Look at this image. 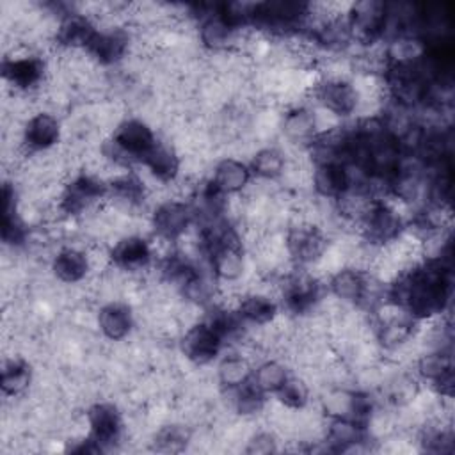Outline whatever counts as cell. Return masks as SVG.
<instances>
[{"label":"cell","mask_w":455,"mask_h":455,"mask_svg":"<svg viewBox=\"0 0 455 455\" xmlns=\"http://www.w3.org/2000/svg\"><path fill=\"white\" fill-rule=\"evenodd\" d=\"M180 352L181 355L196 366L212 363L222 347L220 334L204 320L185 329L180 338Z\"/></svg>","instance_id":"6da1fadb"},{"label":"cell","mask_w":455,"mask_h":455,"mask_svg":"<svg viewBox=\"0 0 455 455\" xmlns=\"http://www.w3.org/2000/svg\"><path fill=\"white\" fill-rule=\"evenodd\" d=\"M112 140L119 146V149L124 153L128 164L142 158L151 151V148L156 144L153 128L144 123L142 119L132 117L124 119L112 133Z\"/></svg>","instance_id":"7a4b0ae2"},{"label":"cell","mask_w":455,"mask_h":455,"mask_svg":"<svg viewBox=\"0 0 455 455\" xmlns=\"http://www.w3.org/2000/svg\"><path fill=\"white\" fill-rule=\"evenodd\" d=\"M110 254L114 265L130 274H142L153 261L148 240L139 235L119 238L114 245H110Z\"/></svg>","instance_id":"3957f363"},{"label":"cell","mask_w":455,"mask_h":455,"mask_svg":"<svg viewBox=\"0 0 455 455\" xmlns=\"http://www.w3.org/2000/svg\"><path fill=\"white\" fill-rule=\"evenodd\" d=\"M311 94L315 98V105L325 107L339 117L354 114L357 105V96L350 82L322 80L311 89Z\"/></svg>","instance_id":"277c9868"},{"label":"cell","mask_w":455,"mask_h":455,"mask_svg":"<svg viewBox=\"0 0 455 455\" xmlns=\"http://www.w3.org/2000/svg\"><path fill=\"white\" fill-rule=\"evenodd\" d=\"M133 307L123 300L108 302L100 307L98 313V329L101 336L108 341L126 339L135 327Z\"/></svg>","instance_id":"5b68a950"},{"label":"cell","mask_w":455,"mask_h":455,"mask_svg":"<svg viewBox=\"0 0 455 455\" xmlns=\"http://www.w3.org/2000/svg\"><path fill=\"white\" fill-rule=\"evenodd\" d=\"M153 233L176 240L190 224L192 210L183 201H165L151 213Z\"/></svg>","instance_id":"8992f818"},{"label":"cell","mask_w":455,"mask_h":455,"mask_svg":"<svg viewBox=\"0 0 455 455\" xmlns=\"http://www.w3.org/2000/svg\"><path fill=\"white\" fill-rule=\"evenodd\" d=\"M62 135V126L57 121L53 114L39 112L32 119L27 121L23 137H25V148L28 153L36 151H46L55 148Z\"/></svg>","instance_id":"52a82bcc"},{"label":"cell","mask_w":455,"mask_h":455,"mask_svg":"<svg viewBox=\"0 0 455 455\" xmlns=\"http://www.w3.org/2000/svg\"><path fill=\"white\" fill-rule=\"evenodd\" d=\"M350 188L348 167L339 162L318 164L313 169V190L325 199H338Z\"/></svg>","instance_id":"ba28073f"},{"label":"cell","mask_w":455,"mask_h":455,"mask_svg":"<svg viewBox=\"0 0 455 455\" xmlns=\"http://www.w3.org/2000/svg\"><path fill=\"white\" fill-rule=\"evenodd\" d=\"M281 133L286 142L300 148H309L316 137L313 110L309 107L290 108L281 119Z\"/></svg>","instance_id":"9c48e42d"},{"label":"cell","mask_w":455,"mask_h":455,"mask_svg":"<svg viewBox=\"0 0 455 455\" xmlns=\"http://www.w3.org/2000/svg\"><path fill=\"white\" fill-rule=\"evenodd\" d=\"M52 272L64 284L80 283L89 275L87 254L84 249L66 245L52 259Z\"/></svg>","instance_id":"30bf717a"},{"label":"cell","mask_w":455,"mask_h":455,"mask_svg":"<svg viewBox=\"0 0 455 455\" xmlns=\"http://www.w3.org/2000/svg\"><path fill=\"white\" fill-rule=\"evenodd\" d=\"M251 181V172L236 158H228L224 156L220 162L215 164L213 167V176H212V185L224 196L231 194H240Z\"/></svg>","instance_id":"8fae6325"},{"label":"cell","mask_w":455,"mask_h":455,"mask_svg":"<svg viewBox=\"0 0 455 455\" xmlns=\"http://www.w3.org/2000/svg\"><path fill=\"white\" fill-rule=\"evenodd\" d=\"M236 313L249 325H265L279 313V304L261 293H245Z\"/></svg>","instance_id":"7c38bea8"},{"label":"cell","mask_w":455,"mask_h":455,"mask_svg":"<svg viewBox=\"0 0 455 455\" xmlns=\"http://www.w3.org/2000/svg\"><path fill=\"white\" fill-rule=\"evenodd\" d=\"M215 373L220 387L235 389L252 377V364L243 355L233 352L219 363Z\"/></svg>","instance_id":"4fadbf2b"},{"label":"cell","mask_w":455,"mask_h":455,"mask_svg":"<svg viewBox=\"0 0 455 455\" xmlns=\"http://www.w3.org/2000/svg\"><path fill=\"white\" fill-rule=\"evenodd\" d=\"M364 284V274L350 267H343L329 277L331 293L347 304H357Z\"/></svg>","instance_id":"5bb4252c"},{"label":"cell","mask_w":455,"mask_h":455,"mask_svg":"<svg viewBox=\"0 0 455 455\" xmlns=\"http://www.w3.org/2000/svg\"><path fill=\"white\" fill-rule=\"evenodd\" d=\"M34 382L30 366L23 361V357L7 359L4 364L2 387L5 396H21L30 389Z\"/></svg>","instance_id":"9a60e30c"},{"label":"cell","mask_w":455,"mask_h":455,"mask_svg":"<svg viewBox=\"0 0 455 455\" xmlns=\"http://www.w3.org/2000/svg\"><path fill=\"white\" fill-rule=\"evenodd\" d=\"M286 158L277 146H263L251 156V167L256 178L277 181L284 171Z\"/></svg>","instance_id":"2e32d148"},{"label":"cell","mask_w":455,"mask_h":455,"mask_svg":"<svg viewBox=\"0 0 455 455\" xmlns=\"http://www.w3.org/2000/svg\"><path fill=\"white\" fill-rule=\"evenodd\" d=\"M288 366L281 359H265L252 370V380L263 393H277L288 379Z\"/></svg>","instance_id":"e0dca14e"},{"label":"cell","mask_w":455,"mask_h":455,"mask_svg":"<svg viewBox=\"0 0 455 455\" xmlns=\"http://www.w3.org/2000/svg\"><path fill=\"white\" fill-rule=\"evenodd\" d=\"M309 391L311 387L307 382L299 375H288L284 384L277 389V400L290 409H302L309 403Z\"/></svg>","instance_id":"ac0fdd59"}]
</instances>
